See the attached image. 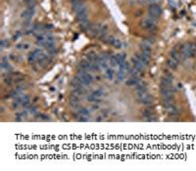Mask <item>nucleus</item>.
I'll return each instance as SVG.
<instances>
[{
    "label": "nucleus",
    "instance_id": "39448f33",
    "mask_svg": "<svg viewBox=\"0 0 196 171\" xmlns=\"http://www.w3.org/2000/svg\"><path fill=\"white\" fill-rule=\"evenodd\" d=\"M40 52H41V50H39V49H35V50H33V52L29 55V58H28L29 63L33 64L35 61H37V58H38V55L40 54Z\"/></svg>",
    "mask_w": 196,
    "mask_h": 171
},
{
    "label": "nucleus",
    "instance_id": "4468645a",
    "mask_svg": "<svg viewBox=\"0 0 196 171\" xmlns=\"http://www.w3.org/2000/svg\"><path fill=\"white\" fill-rule=\"evenodd\" d=\"M138 81H139L138 77L133 76L131 78H129V79L126 81V85H127V86H135Z\"/></svg>",
    "mask_w": 196,
    "mask_h": 171
},
{
    "label": "nucleus",
    "instance_id": "a211bd4d",
    "mask_svg": "<svg viewBox=\"0 0 196 171\" xmlns=\"http://www.w3.org/2000/svg\"><path fill=\"white\" fill-rule=\"evenodd\" d=\"M113 46H115L116 48H122V46H123V42L121 41V39H119V38H116L115 39V42H114Z\"/></svg>",
    "mask_w": 196,
    "mask_h": 171
},
{
    "label": "nucleus",
    "instance_id": "f03ea898",
    "mask_svg": "<svg viewBox=\"0 0 196 171\" xmlns=\"http://www.w3.org/2000/svg\"><path fill=\"white\" fill-rule=\"evenodd\" d=\"M141 26H142L143 28H145L147 30H152L156 27V21L152 20L151 18H146L142 21L141 23Z\"/></svg>",
    "mask_w": 196,
    "mask_h": 171
},
{
    "label": "nucleus",
    "instance_id": "aec40b11",
    "mask_svg": "<svg viewBox=\"0 0 196 171\" xmlns=\"http://www.w3.org/2000/svg\"><path fill=\"white\" fill-rule=\"evenodd\" d=\"M11 81H12V78H11V77H9V76H7V77H5V78H4V82H5L6 84H10Z\"/></svg>",
    "mask_w": 196,
    "mask_h": 171
},
{
    "label": "nucleus",
    "instance_id": "2eb2a0df",
    "mask_svg": "<svg viewBox=\"0 0 196 171\" xmlns=\"http://www.w3.org/2000/svg\"><path fill=\"white\" fill-rule=\"evenodd\" d=\"M105 75H106V77L108 78V79L112 80L113 77H114V70L113 69H107L106 71H105Z\"/></svg>",
    "mask_w": 196,
    "mask_h": 171
},
{
    "label": "nucleus",
    "instance_id": "423d86ee",
    "mask_svg": "<svg viewBox=\"0 0 196 171\" xmlns=\"http://www.w3.org/2000/svg\"><path fill=\"white\" fill-rule=\"evenodd\" d=\"M1 70H2L3 71H6V72H8V71H11V66L9 65V63H8V61H7L6 58H3V59H2Z\"/></svg>",
    "mask_w": 196,
    "mask_h": 171
},
{
    "label": "nucleus",
    "instance_id": "ddd939ff",
    "mask_svg": "<svg viewBox=\"0 0 196 171\" xmlns=\"http://www.w3.org/2000/svg\"><path fill=\"white\" fill-rule=\"evenodd\" d=\"M78 114H80V116L88 118L90 114V111H89V110H87L85 108H80V109H78Z\"/></svg>",
    "mask_w": 196,
    "mask_h": 171
},
{
    "label": "nucleus",
    "instance_id": "412c9836",
    "mask_svg": "<svg viewBox=\"0 0 196 171\" xmlns=\"http://www.w3.org/2000/svg\"><path fill=\"white\" fill-rule=\"evenodd\" d=\"M30 113H31V114H35V113H37V108H31V109H30Z\"/></svg>",
    "mask_w": 196,
    "mask_h": 171
},
{
    "label": "nucleus",
    "instance_id": "4be33fe9",
    "mask_svg": "<svg viewBox=\"0 0 196 171\" xmlns=\"http://www.w3.org/2000/svg\"><path fill=\"white\" fill-rule=\"evenodd\" d=\"M147 2L148 3H150V4H154V3H156L157 2V0H146Z\"/></svg>",
    "mask_w": 196,
    "mask_h": 171
},
{
    "label": "nucleus",
    "instance_id": "6e6552de",
    "mask_svg": "<svg viewBox=\"0 0 196 171\" xmlns=\"http://www.w3.org/2000/svg\"><path fill=\"white\" fill-rule=\"evenodd\" d=\"M139 102L141 103L142 105H146V106H148V105H151L153 102V98L151 95H146L144 98H142L141 100H139Z\"/></svg>",
    "mask_w": 196,
    "mask_h": 171
},
{
    "label": "nucleus",
    "instance_id": "20e7f679",
    "mask_svg": "<svg viewBox=\"0 0 196 171\" xmlns=\"http://www.w3.org/2000/svg\"><path fill=\"white\" fill-rule=\"evenodd\" d=\"M133 66H134V67H136L137 70H139V71H141L144 70V67H146V66L141 62L140 58L138 57V54H136L135 56L133 58Z\"/></svg>",
    "mask_w": 196,
    "mask_h": 171
},
{
    "label": "nucleus",
    "instance_id": "f257e3e1",
    "mask_svg": "<svg viewBox=\"0 0 196 171\" xmlns=\"http://www.w3.org/2000/svg\"><path fill=\"white\" fill-rule=\"evenodd\" d=\"M148 13H149V18H151L152 20L156 21L160 18V16L162 15V9L158 4H150L149 8H148Z\"/></svg>",
    "mask_w": 196,
    "mask_h": 171
},
{
    "label": "nucleus",
    "instance_id": "dca6fc26",
    "mask_svg": "<svg viewBox=\"0 0 196 171\" xmlns=\"http://www.w3.org/2000/svg\"><path fill=\"white\" fill-rule=\"evenodd\" d=\"M87 100L89 101V102H92V103H99L100 100L98 99V98H96L95 96L93 94H89V95H87Z\"/></svg>",
    "mask_w": 196,
    "mask_h": 171
},
{
    "label": "nucleus",
    "instance_id": "9b49d317",
    "mask_svg": "<svg viewBox=\"0 0 196 171\" xmlns=\"http://www.w3.org/2000/svg\"><path fill=\"white\" fill-rule=\"evenodd\" d=\"M166 111L170 114V115H173V116L174 115L179 114V110H177V108H176L175 105H173V106L169 107L168 109H166Z\"/></svg>",
    "mask_w": 196,
    "mask_h": 171
},
{
    "label": "nucleus",
    "instance_id": "f3484780",
    "mask_svg": "<svg viewBox=\"0 0 196 171\" xmlns=\"http://www.w3.org/2000/svg\"><path fill=\"white\" fill-rule=\"evenodd\" d=\"M142 115L144 118H147L149 119V118H153V113L150 110H145V111H143Z\"/></svg>",
    "mask_w": 196,
    "mask_h": 171
},
{
    "label": "nucleus",
    "instance_id": "7ed1b4c3",
    "mask_svg": "<svg viewBox=\"0 0 196 171\" xmlns=\"http://www.w3.org/2000/svg\"><path fill=\"white\" fill-rule=\"evenodd\" d=\"M33 14H34V7H28L22 13V18H24L26 21H30L31 20Z\"/></svg>",
    "mask_w": 196,
    "mask_h": 171
},
{
    "label": "nucleus",
    "instance_id": "f8f14e48",
    "mask_svg": "<svg viewBox=\"0 0 196 171\" xmlns=\"http://www.w3.org/2000/svg\"><path fill=\"white\" fill-rule=\"evenodd\" d=\"M167 65H168V67L171 69V70H176V67H177V66H179V62H176V60H174V59H169L168 60V62H167Z\"/></svg>",
    "mask_w": 196,
    "mask_h": 171
},
{
    "label": "nucleus",
    "instance_id": "6ab92c4d",
    "mask_svg": "<svg viewBox=\"0 0 196 171\" xmlns=\"http://www.w3.org/2000/svg\"><path fill=\"white\" fill-rule=\"evenodd\" d=\"M92 94L94 95V96H95L96 98H98V99H99L100 97H102V96L104 95V92L102 90H95V91H93V92H92Z\"/></svg>",
    "mask_w": 196,
    "mask_h": 171
},
{
    "label": "nucleus",
    "instance_id": "9d476101",
    "mask_svg": "<svg viewBox=\"0 0 196 171\" xmlns=\"http://www.w3.org/2000/svg\"><path fill=\"white\" fill-rule=\"evenodd\" d=\"M80 28L83 30H84V31H89L90 28H91V24H90L89 21L86 20V21H84V22H83V23H80Z\"/></svg>",
    "mask_w": 196,
    "mask_h": 171
},
{
    "label": "nucleus",
    "instance_id": "0eeeda50",
    "mask_svg": "<svg viewBox=\"0 0 196 171\" xmlns=\"http://www.w3.org/2000/svg\"><path fill=\"white\" fill-rule=\"evenodd\" d=\"M80 69H83V70H85V71H91V62H89V61H81V63L80 64Z\"/></svg>",
    "mask_w": 196,
    "mask_h": 171
},
{
    "label": "nucleus",
    "instance_id": "1a4fd4ad",
    "mask_svg": "<svg viewBox=\"0 0 196 171\" xmlns=\"http://www.w3.org/2000/svg\"><path fill=\"white\" fill-rule=\"evenodd\" d=\"M71 2H72V6H73L74 10H76L80 7L84 6V2L83 0H71Z\"/></svg>",
    "mask_w": 196,
    "mask_h": 171
}]
</instances>
